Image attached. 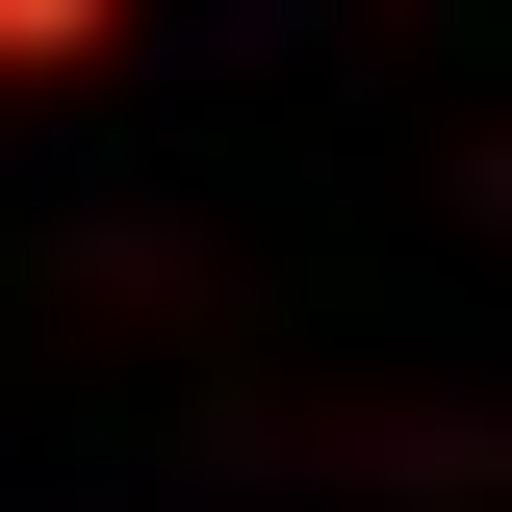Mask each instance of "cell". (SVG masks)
Here are the masks:
<instances>
[{"label":"cell","mask_w":512,"mask_h":512,"mask_svg":"<svg viewBox=\"0 0 512 512\" xmlns=\"http://www.w3.org/2000/svg\"><path fill=\"white\" fill-rule=\"evenodd\" d=\"M103 52V0H0V77H77Z\"/></svg>","instance_id":"1"}]
</instances>
